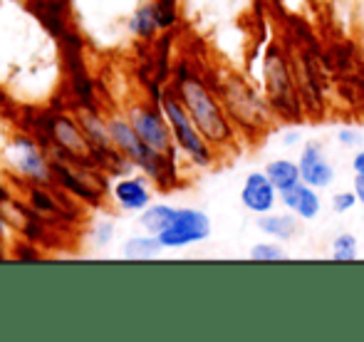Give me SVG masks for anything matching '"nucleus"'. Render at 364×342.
Listing matches in <instances>:
<instances>
[{
  "instance_id": "11",
  "label": "nucleus",
  "mask_w": 364,
  "mask_h": 342,
  "mask_svg": "<svg viewBox=\"0 0 364 342\" xmlns=\"http://www.w3.org/2000/svg\"><path fill=\"white\" fill-rule=\"evenodd\" d=\"M114 193H117V198H119L122 206L129 208V211L144 208L149 203V191H146L144 181H139V178H127V181L117 183Z\"/></svg>"
},
{
  "instance_id": "21",
  "label": "nucleus",
  "mask_w": 364,
  "mask_h": 342,
  "mask_svg": "<svg viewBox=\"0 0 364 342\" xmlns=\"http://www.w3.org/2000/svg\"><path fill=\"white\" fill-rule=\"evenodd\" d=\"M352 169H355L357 176H364V151L355 154V159H352Z\"/></svg>"
},
{
  "instance_id": "15",
  "label": "nucleus",
  "mask_w": 364,
  "mask_h": 342,
  "mask_svg": "<svg viewBox=\"0 0 364 342\" xmlns=\"http://www.w3.org/2000/svg\"><path fill=\"white\" fill-rule=\"evenodd\" d=\"M357 238L352 233H340V236L332 241V258L337 263H347V260H355L357 258Z\"/></svg>"
},
{
  "instance_id": "3",
  "label": "nucleus",
  "mask_w": 364,
  "mask_h": 342,
  "mask_svg": "<svg viewBox=\"0 0 364 342\" xmlns=\"http://www.w3.org/2000/svg\"><path fill=\"white\" fill-rule=\"evenodd\" d=\"M211 236V218L196 208H181L173 216L171 226L159 233V241L166 248H183L188 243H198Z\"/></svg>"
},
{
  "instance_id": "14",
  "label": "nucleus",
  "mask_w": 364,
  "mask_h": 342,
  "mask_svg": "<svg viewBox=\"0 0 364 342\" xmlns=\"http://www.w3.org/2000/svg\"><path fill=\"white\" fill-rule=\"evenodd\" d=\"M18 149L23 151V156H20V166H23L30 176L43 178L45 176V164L38 156V151H35V146L30 144V141H18Z\"/></svg>"
},
{
  "instance_id": "8",
  "label": "nucleus",
  "mask_w": 364,
  "mask_h": 342,
  "mask_svg": "<svg viewBox=\"0 0 364 342\" xmlns=\"http://www.w3.org/2000/svg\"><path fill=\"white\" fill-rule=\"evenodd\" d=\"M280 196H283L285 208L295 213L297 218H305V221L315 218L322 208V201H320V196H317L315 186H310V183H305V181L295 183V186L283 191Z\"/></svg>"
},
{
  "instance_id": "22",
  "label": "nucleus",
  "mask_w": 364,
  "mask_h": 342,
  "mask_svg": "<svg viewBox=\"0 0 364 342\" xmlns=\"http://www.w3.org/2000/svg\"><path fill=\"white\" fill-rule=\"evenodd\" d=\"M355 193H357V198H360V203L364 206V176L355 178Z\"/></svg>"
},
{
  "instance_id": "17",
  "label": "nucleus",
  "mask_w": 364,
  "mask_h": 342,
  "mask_svg": "<svg viewBox=\"0 0 364 342\" xmlns=\"http://www.w3.org/2000/svg\"><path fill=\"white\" fill-rule=\"evenodd\" d=\"M161 248V241L156 238H134L129 241L127 246V256L129 258H149V256H156V251Z\"/></svg>"
},
{
  "instance_id": "13",
  "label": "nucleus",
  "mask_w": 364,
  "mask_h": 342,
  "mask_svg": "<svg viewBox=\"0 0 364 342\" xmlns=\"http://www.w3.org/2000/svg\"><path fill=\"white\" fill-rule=\"evenodd\" d=\"M173 216H176V208L171 206H151L144 211V216H141V223H144V228L151 236H159V233H164L168 226H171Z\"/></svg>"
},
{
  "instance_id": "5",
  "label": "nucleus",
  "mask_w": 364,
  "mask_h": 342,
  "mask_svg": "<svg viewBox=\"0 0 364 342\" xmlns=\"http://www.w3.org/2000/svg\"><path fill=\"white\" fill-rule=\"evenodd\" d=\"M278 188L275 183L268 178V173L263 171H250L243 181L240 188V201L248 211L253 213H270L275 208V196H278Z\"/></svg>"
},
{
  "instance_id": "20",
  "label": "nucleus",
  "mask_w": 364,
  "mask_h": 342,
  "mask_svg": "<svg viewBox=\"0 0 364 342\" xmlns=\"http://www.w3.org/2000/svg\"><path fill=\"white\" fill-rule=\"evenodd\" d=\"M355 203H360L355 191H342V193H335L332 196V211L337 213H347L350 208H355Z\"/></svg>"
},
{
  "instance_id": "2",
  "label": "nucleus",
  "mask_w": 364,
  "mask_h": 342,
  "mask_svg": "<svg viewBox=\"0 0 364 342\" xmlns=\"http://www.w3.org/2000/svg\"><path fill=\"white\" fill-rule=\"evenodd\" d=\"M161 107H164V114H166L173 137H176V141L181 144V149L186 151L196 164H201V166L211 164V149H208V144H206V137H203L201 132H198V127L193 124L186 107L171 95L164 97Z\"/></svg>"
},
{
  "instance_id": "4",
  "label": "nucleus",
  "mask_w": 364,
  "mask_h": 342,
  "mask_svg": "<svg viewBox=\"0 0 364 342\" xmlns=\"http://www.w3.org/2000/svg\"><path fill=\"white\" fill-rule=\"evenodd\" d=\"M107 132H109L112 141H114L122 151H127L136 164H141L149 173H154V176L161 173V166H171V164H164V156L156 154L154 149H149L146 141L141 139V137L136 134L134 127L127 124V122L112 119L109 124H107Z\"/></svg>"
},
{
  "instance_id": "9",
  "label": "nucleus",
  "mask_w": 364,
  "mask_h": 342,
  "mask_svg": "<svg viewBox=\"0 0 364 342\" xmlns=\"http://www.w3.org/2000/svg\"><path fill=\"white\" fill-rule=\"evenodd\" d=\"M258 228L263 233H268V236L278 238V241H290V238L297 233V228H300V223H297V218L290 216V213L270 211V213H260Z\"/></svg>"
},
{
  "instance_id": "18",
  "label": "nucleus",
  "mask_w": 364,
  "mask_h": 342,
  "mask_svg": "<svg viewBox=\"0 0 364 342\" xmlns=\"http://www.w3.org/2000/svg\"><path fill=\"white\" fill-rule=\"evenodd\" d=\"M154 13H156L159 28H168V25L176 23V0H156Z\"/></svg>"
},
{
  "instance_id": "7",
  "label": "nucleus",
  "mask_w": 364,
  "mask_h": 342,
  "mask_svg": "<svg viewBox=\"0 0 364 342\" xmlns=\"http://www.w3.org/2000/svg\"><path fill=\"white\" fill-rule=\"evenodd\" d=\"M132 124H134L136 134L149 144V149H154L161 156L171 154V137H168V129L161 122V117H159V112L154 109L132 112Z\"/></svg>"
},
{
  "instance_id": "16",
  "label": "nucleus",
  "mask_w": 364,
  "mask_h": 342,
  "mask_svg": "<svg viewBox=\"0 0 364 342\" xmlns=\"http://www.w3.org/2000/svg\"><path fill=\"white\" fill-rule=\"evenodd\" d=\"M156 28H159V23H156V13H154V5L141 8L139 13L132 18V30H134L139 38H151Z\"/></svg>"
},
{
  "instance_id": "10",
  "label": "nucleus",
  "mask_w": 364,
  "mask_h": 342,
  "mask_svg": "<svg viewBox=\"0 0 364 342\" xmlns=\"http://www.w3.org/2000/svg\"><path fill=\"white\" fill-rule=\"evenodd\" d=\"M265 173H268V178L275 183V188H278L280 193L288 191V188H292L295 183L302 181L300 166H297L295 161H290V159H275V161H270L268 169H265Z\"/></svg>"
},
{
  "instance_id": "19",
  "label": "nucleus",
  "mask_w": 364,
  "mask_h": 342,
  "mask_svg": "<svg viewBox=\"0 0 364 342\" xmlns=\"http://www.w3.org/2000/svg\"><path fill=\"white\" fill-rule=\"evenodd\" d=\"M250 258L263 260V263H270V260L288 258V253H285L280 246H275V243H258V246H253V251H250Z\"/></svg>"
},
{
  "instance_id": "6",
  "label": "nucleus",
  "mask_w": 364,
  "mask_h": 342,
  "mask_svg": "<svg viewBox=\"0 0 364 342\" xmlns=\"http://www.w3.org/2000/svg\"><path fill=\"white\" fill-rule=\"evenodd\" d=\"M297 166H300L302 181L315 188H327L335 181V166L330 164V159L325 156V151H322V146L317 144V141L305 144Z\"/></svg>"
},
{
  "instance_id": "12",
  "label": "nucleus",
  "mask_w": 364,
  "mask_h": 342,
  "mask_svg": "<svg viewBox=\"0 0 364 342\" xmlns=\"http://www.w3.org/2000/svg\"><path fill=\"white\" fill-rule=\"evenodd\" d=\"M53 132H55V139H58L65 149L73 151V154H85L87 151V141L82 139V134L75 129V124H70L68 119H55Z\"/></svg>"
},
{
  "instance_id": "1",
  "label": "nucleus",
  "mask_w": 364,
  "mask_h": 342,
  "mask_svg": "<svg viewBox=\"0 0 364 342\" xmlns=\"http://www.w3.org/2000/svg\"><path fill=\"white\" fill-rule=\"evenodd\" d=\"M178 95H181V102L188 114H191L193 124L206 137V141H211V144H228L230 137H233V127L228 124L223 107L213 100L211 92L198 82L196 78H181Z\"/></svg>"
}]
</instances>
